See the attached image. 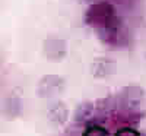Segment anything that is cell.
Here are the masks:
<instances>
[{
  "instance_id": "4",
  "label": "cell",
  "mask_w": 146,
  "mask_h": 136,
  "mask_svg": "<svg viewBox=\"0 0 146 136\" xmlns=\"http://www.w3.org/2000/svg\"><path fill=\"white\" fill-rule=\"evenodd\" d=\"M42 51H44V56L48 60L60 61V60H63L67 54V43H66V40L60 38V37L50 35L44 40Z\"/></svg>"
},
{
  "instance_id": "11",
  "label": "cell",
  "mask_w": 146,
  "mask_h": 136,
  "mask_svg": "<svg viewBox=\"0 0 146 136\" xmlns=\"http://www.w3.org/2000/svg\"><path fill=\"white\" fill-rule=\"evenodd\" d=\"M114 136H142V135H140L136 129L126 126V127H121V129H118V130H117V133H115Z\"/></svg>"
},
{
  "instance_id": "9",
  "label": "cell",
  "mask_w": 146,
  "mask_h": 136,
  "mask_svg": "<svg viewBox=\"0 0 146 136\" xmlns=\"http://www.w3.org/2000/svg\"><path fill=\"white\" fill-rule=\"evenodd\" d=\"M94 108H95V104L92 101H83L80 103L75 113H73V123L75 125H82V123H85L94 113Z\"/></svg>"
},
{
  "instance_id": "7",
  "label": "cell",
  "mask_w": 146,
  "mask_h": 136,
  "mask_svg": "<svg viewBox=\"0 0 146 136\" xmlns=\"http://www.w3.org/2000/svg\"><path fill=\"white\" fill-rule=\"evenodd\" d=\"M47 119L48 121L54 126H62L69 119V108L63 101L54 103L47 111Z\"/></svg>"
},
{
  "instance_id": "1",
  "label": "cell",
  "mask_w": 146,
  "mask_h": 136,
  "mask_svg": "<svg viewBox=\"0 0 146 136\" xmlns=\"http://www.w3.org/2000/svg\"><path fill=\"white\" fill-rule=\"evenodd\" d=\"M95 29L98 32V37L101 38V41H104L105 44H108V45L121 44L123 34H124V25L121 22V19L117 16V13L110 16L104 23H101Z\"/></svg>"
},
{
  "instance_id": "3",
  "label": "cell",
  "mask_w": 146,
  "mask_h": 136,
  "mask_svg": "<svg viewBox=\"0 0 146 136\" xmlns=\"http://www.w3.org/2000/svg\"><path fill=\"white\" fill-rule=\"evenodd\" d=\"M113 15H115L114 6L110 5L108 2H100V3L91 5L88 7V10L85 12V22H86L88 25L96 28Z\"/></svg>"
},
{
  "instance_id": "8",
  "label": "cell",
  "mask_w": 146,
  "mask_h": 136,
  "mask_svg": "<svg viewBox=\"0 0 146 136\" xmlns=\"http://www.w3.org/2000/svg\"><path fill=\"white\" fill-rule=\"evenodd\" d=\"M22 108H23V105H22V98H21V95H18V94H10L6 100H5V103H3L2 111H3V116H5L6 119L13 120V119H16V117H19V116L22 114Z\"/></svg>"
},
{
  "instance_id": "5",
  "label": "cell",
  "mask_w": 146,
  "mask_h": 136,
  "mask_svg": "<svg viewBox=\"0 0 146 136\" xmlns=\"http://www.w3.org/2000/svg\"><path fill=\"white\" fill-rule=\"evenodd\" d=\"M117 72V61L111 57H96L91 65V73L95 79H107Z\"/></svg>"
},
{
  "instance_id": "2",
  "label": "cell",
  "mask_w": 146,
  "mask_h": 136,
  "mask_svg": "<svg viewBox=\"0 0 146 136\" xmlns=\"http://www.w3.org/2000/svg\"><path fill=\"white\" fill-rule=\"evenodd\" d=\"M66 82L58 75H45L38 81L36 85V95L44 100H51L64 92Z\"/></svg>"
},
{
  "instance_id": "10",
  "label": "cell",
  "mask_w": 146,
  "mask_h": 136,
  "mask_svg": "<svg viewBox=\"0 0 146 136\" xmlns=\"http://www.w3.org/2000/svg\"><path fill=\"white\" fill-rule=\"evenodd\" d=\"M82 136H111V135L101 125H89L85 127Z\"/></svg>"
},
{
  "instance_id": "12",
  "label": "cell",
  "mask_w": 146,
  "mask_h": 136,
  "mask_svg": "<svg viewBox=\"0 0 146 136\" xmlns=\"http://www.w3.org/2000/svg\"><path fill=\"white\" fill-rule=\"evenodd\" d=\"M79 3H83V5H88V3H91L92 0H78Z\"/></svg>"
},
{
  "instance_id": "6",
  "label": "cell",
  "mask_w": 146,
  "mask_h": 136,
  "mask_svg": "<svg viewBox=\"0 0 146 136\" xmlns=\"http://www.w3.org/2000/svg\"><path fill=\"white\" fill-rule=\"evenodd\" d=\"M145 98V91L139 85H127L121 91V101L129 110H137Z\"/></svg>"
}]
</instances>
